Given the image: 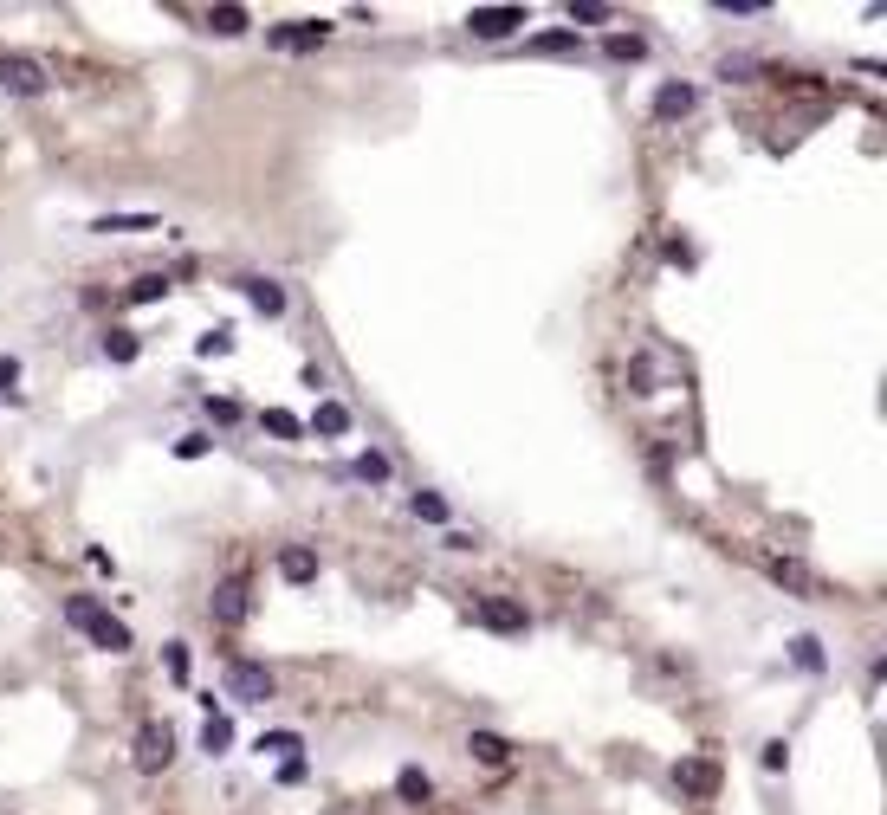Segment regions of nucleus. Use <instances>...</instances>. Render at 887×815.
Here are the masks:
<instances>
[{
  "label": "nucleus",
  "instance_id": "nucleus-1",
  "mask_svg": "<svg viewBox=\"0 0 887 815\" xmlns=\"http://www.w3.org/2000/svg\"><path fill=\"white\" fill-rule=\"evenodd\" d=\"M65 621H72V628L85 634L91 647H104V654H130V647H136L130 628H124L111 609H104L98 596H65Z\"/></svg>",
  "mask_w": 887,
  "mask_h": 815
},
{
  "label": "nucleus",
  "instance_id": "nucleus-2",
  "mask_svg": "<svg viewBox=\"0 0 887 815\" xmlns=\"http://www.w3.org/2000/svg\"><path fill=\"white\" fill-rule=\"evenodd\" d=\"M0 85L13 91V98H46L52 91V72L39 59H26V52H0Z\"/></svg>",
  "mask_w": 887,
  "mask_h": 815
},
{
  "label": "nucleus",
  "instance_id": "nucleus-3",
  "mask_svg": "<svg viewBox=\"0 0 887 815\" xmlns=\"http://www.w3.org/2000/svg\"><path fill=\"white\" fill-rule=\"evenodd\" d=\"M227 699H240V706H266V699H279V680H272L259 660H234V667H227Z\"/></svg>",
  "mask_w": 887,
  "mask_h": 815
},
{
  "label": "nucleus",
  "instance_id": "nucleus-4",
  "mask_svg": "<svg viewBox=\"0 0 887 815\" xmlns=\"http://www.w3.org/2000/svg\"><path fill=\"white\" fill-rule=\"evenodd\" d=\"M169 764H175V731L162 725V718H149V725L136 731V770L156 777V770H169Z\"/></svg>",
  "mask_w": 887,
  "mask_h": 815
},
{
  "label": "nucleus",
  "instance_id": "nucleus-5",
  "mask_svg": "<svg viewBox=\"0 0 887 815\" xmlns=\"http://www.w3.org/2000/svg\"><path fill=\"white\" fill-rule=\"evenodd\" d=\"M473 621H480V628H493V634H525V628H531L525 602H512V596H480V602H473Z\"/></svg>",
  "mask_w": 887,
  "mask_h": 815
},
{
  "label": "nucleus",
  "instance_id": "nucleus-6",
  "mask_svg": "<svg viewBox=\"0 0 887 815\" xmlns=\"http://www.w3.org/2000/svg\"><path fill=\"white\" fill-rule=\"evenodd\" d=\"M518 26H531L525 7H473V13H467V33H473V39H512Z\"/></svg>",
  "mask_w": 887,
  "mask_h": 815
},
{
  "label": "nucleus",
  "instance_id": "nucleus-7",
  "mask_svg": "<svg viewBox=\"0 0 887 815\" xmlns=\"http://www.w3.org/2000/svg\"><path fill=\"white\" fill-rule=\"evenodd\" d=\"M266 39L279 52H318L324 39H331V20H285V26H272Z\"/></svg>",
  "mask_w": 887,
  "mask_h": 815
},
{
  "label": "nucleus",
  "instance_id": "nucleus-8",
  "mask_svg": "<svg viewBox=\"0 0 887 815\" xmlns=\"http://www.w3.org/2000/svg\"><path fill=\"white\" fill-rule=\"evenodd\" d=\"M247 583H240V576H221V583H214V596H208V615L221 621V628H240V621H247Z\"/></svg>",
  "mask_w": 887,
  "mask_h": 815
},
{
  "label": "nucleus",
  "instance_id": "nucleus-9",
  "mask_svg": "<svg viewBox=\"0 0 887 815\" xmlns=\"http://www.w3.org/2000/svg\"><path fill=\"white\" fill-rule=\"evenodd\" d=\"M279 576H285L292 589L318 583V550H311V544H285V550H279Z\"/></svg>",
  "mask_w": 887,
  "mask_h": 815
},
{
  "label": "nucleus",
  "instance_id": "nucleus-10",
  "mask_svg": "<svg viewBox=\"0 0 887 815\" xmlns=\"http://www.w3.org/2000/svg\"><path fill=\"white\" fill-rule=\"evenodd\" d=\"M764 576H771L777 589H790V596H816V576L803 570V563H790V557H764Z\"/></svg>",
  "mask_w": 887,
  "mask_h": 815
},
{
  "label": "nucleus",
  "instance_id": "nucleus-11",
  "mask_svg": "<svg viewBox=\"0 0 887 815\" xmlns=\"http://www.w3.org/2000/svg\"><path fill=\"white\" fill-rule=\"evenodd\" d=\"M674 783L687 796H713L719 790V764H706V757H687V764H674Z\"/></svg>",
  "mask_w": 887,
  "mask_h": 815
},
{
  "label": "nucleus",
  "instance_id": "nucleus-12",
  "mask_svg": "<svg viewBox=\"0 0 887 815\" xmlns=\"http://www.w3.org/2000/svg\"><path fill=\"white\" fill-rule=\"evenodd\" d=\"M525 52H538V59H570V52H583V33H570V26H551V33L525 39Z\"/></svg>",
  "mask_w": 887,
  "mask_h": 815
},
{
  "label": "nucleus",
  "instance_id": "nucleus-13",
  "mask_svg": "<svg viewBox=\"0 0 887 815\" xmlns=\"http://www.w3.org/2000/svg\"><path fill=\"white\" fill-rule=\"evenodd\" d=\"M693 104H700V91H693V85H661V91H654V117H661V123H680Z\"/></svg>",
  "mask_w": 887,
  "mask_h": 815
},
{
  "label": "nucleus",
  "instance_id": "nucleus-14",
  "mask_svg": "<svg viewBox=\"0 0 887 815\" xmlns=\"http://www.w3.org/2000/svg\"><path fill=\"white\" fill-rule=\"evenodd\" d=\"M240 292H247V305L259 317H279L285 311V285H272V279H240Z\"/></svg>",
  "mask_w": 887,
  "mask_h": 815
},
{
  "label": "nucleus",
  "instance_id": "nucleus-15",
  "mask_svg": "<svg viewBox=\"0 0 887 815\" xmlns=\"http://www.w3.org/2000/svg\"><path fill=\"white\" fill-rule=\"evenodd\" d=\"M395 796H402V803H408V809H421V803H428V796H434V783H428V770H415V764H402V770H395Z\"/></svg>",
  "mask_w": 887,
  "mask_h": 815
},
{
  "label": "nucleus",
  "instance_id": "nucleus-16",
  "mask_svg": "<svg viewBox=\"0 0 887 815\" xmlns=\"http://www.w3.org/2000/svg\"><path fill=\"white\" fill-rule=\"evenodd\" d=\"M227 744H234V718H227V712H208V725H201V751L221 757Z\"/></svg>",
  "mask_w": 887,
  "mask_h": 815
},
{
  "label": "nucleus",
  "instance_id": "nucleus-17",
  "mask_svg": "<svg viewBox=\"0 0 887 815\" xmlns=\"http://www.w3.org/2000/svg\"><path fill=\"white\" fill-rule=\"evenodd\" d=\"M467 751L480 757V764H493V770H499V764H506V757H512V744L499 738V731H473V738H467Z\"/></svg>",
  "mask_w": 887,
  "mask_h": 815
},
{
  "label": "nucleus",
  "instance_id": "nucleus-18",
  "mask_svg": "<svg viewBox=\"0 0 887 815\" xmlns=\"http://www.w3.org/2000/svg\"><path fill=\"white\" fill-rule=\"evenodd\" d=\"M344 473H350V479H363V486H382V479H389V453H376V447H370V453H357Z\"/></svg>",
  "mask_w": 887,
  "mask_h": 815
},
{
  "label": "nucleus",
  "instance_id": "nucleus-19",
  "mask_svg": "<svg viewBox=\"0 0 887 815\" xmlns=\"http://www.w3.org/2000/svg\"><path fill=\"white\" fill-rule=\"evenodd\" d=\"M247 7H208V33H221V39H240L247 33Z\"/></svg>",
  "mask_w": 887,
  "mask_h": 815
},
{
  "label": "nucleus",
  "instance_id": "nucleus-20",
  "mask_svg": "<svg viewBox=\"0 0 887 815\" xmlns=\"http://www.w3.org/2000/svg\"><path fill=\"white\" fill-rule=\"evenodd\" d=\"M311 434H350V408L344 402H318V414H311Z\"/></svg>",
  "mask_w": 887,
  "mask_h": 815
},
{
  "label": "nucleus",
  "instance_id": "nucleus-21",
  "mask_svg": "<svg viewBox=\"0 0 887 815\" xmlns=\"http://www.w3.org/2000/svg\"><path fill=\"white\" fill-rule=\"evenodd\" d=\"M790 660H797L803 673H823L829 660H823V641H816V634H797V641H790Z\"/></svg>",
  "mask_w": 887,
  "mask_h": 815
},
{
  "label": "nucleus",
  "instance_id": "nucleus-22",
  "mask_svg": "<svg viewBox=\"0 0 887 815\" xmlns=\"http://www.w3.org/2000/svg\"><path fill=\"white\" fill-rule=\"evenodd\" d=\"M603 52H609V59H622V65H635L641 52H648V39H641V33H609Z\"/></svg>",
  "mask_w": 887,
  "mask_h": 815
},
{
  "label": "nucleus",
  "instance_id": "nucleus-23",
  "mask_svg": "<svg viewBox=\"0 0 887 815\" xmlns=\"http://www.w3.org/2000/svg\"><path fill=\"white\" fill-rule=\"evenodd\" d=\"M408 511H415L421 524H447V518H454V511H447V499H441V492H415V499H408Z\"/></svg>",
  "mask_w": 887,
  "mask_h": 815
},
{
  "label": "nucleus",
  "instance_id": "nucleus-24",
  "mask_svg": "<svg viewBox=\"0 0 887 815\" xmlns=\"http://www.w3.org/2000/svg\"><path fill=\"white\" fill-rule=\"evenodd\" d=\"M104 356H111V363H136V356H143L136 330H111V337H104Z\"/></svg>",
  "mask_w": 887,
  "mask_h": 815
},
{
  "label": "nucleus",
  "instance_id": "nucleus-25",
  "mask_svg": "<svg viewBox=\"0 0 887 815\" xmlns=\"http://www.w3.org/2000/svg\"><path fill=\"white\" fill-rule=\"evenodd\" d=\"M156 298H169V279H162V272H143V279L130 285V305H156Z\"/></svg>",
  "mask_w": 887,
  "mask_h": 815
},
{
  "label": "nucleus",
  "instance_id": "nucleus-26",
  "mask_svg": "<svg viewBox=\"0 0 887 815\" xmlns=\"http://www.w3.org/2000/svg\"><path fill=\"white\" fill-rule=\"evenodd\" d=\"M259 421H266V434H279V440H298V434H305V421H298V414H285V408H266Z\"/></svg>",
  "mask_w": 887,
  "mask_h": 815
},
{
  "label": "nucleus",
  "instance_id": "nucleus-27",
  "mask_svg": "<svg viewBox=\"0 0 887 815\" xmlns=\"http://www.w3.org/2000/svg\"><path fill=\"white\" fill-rule=\"evenodd\" d=\"M603 20H609L603 0H570V33H577V26H603Z\"/></svg>",
  "mask_w": 887,
  "mask_h": 815
},
{
  "label": "nucleus",
  "instance_id": "nucleus-28",
  "mask_svg": "<svg viewBox=\"0 0 887 815\" xmlns=\"http://www.w3.org/2000/svg\"><path fill=\"white\" fill-rule=\"evenodd\" d=\"M130 227H156V214H104L91 233H130Z\"/></svg>",
  "mask_w": 887,
  "mask_h": 815
},
{
  "label": "nucleus",
  "instance_id": "nucleus-29",
  "mask_svg": "<svg viewBox=\"0 0 887 815\" xmlns=\"http://www.w3.org/2000/svg\"><path fill=\"white\" fill-rule=\"evenodd\" d=\"M259 751H272V757H298V731H259Z\"/></svg>",
  "mask_w": 887,
  "mask_h": 815
},
{
  "label": "nucleus",
  "instance_id": "nucleus-30",
  "mask_svg": "<svg viewBox=\"0 0 887 815\" xmlns=\"http://www.w3.org/2000/svg\"><path fill=\"white\" fill-rule=\"evenodd\" d=\"M227 350H234V330H208V337H195V356H227Z\"/></svg>",
  "mask_w": 887,
  "mask_h": 815
},
{
  "label": "nucleus",
  "instance_id": "nucleus-31",
  "mask_svg": "<svg viewBox=\"0 0 887 815\" xmlns=\"http://www.w3.org/2000/svg\"><path fill=\"white\" fill-rule=\"evenodd\" d=\"M162 660H169V680L182 686L188 680V641H169V647H162Z\"/></svg>",
  "mask_w": 887,
  "mask_h": 815
},
{
  "label": "nucleus",
  "instance_id": "nucleus-32",
  "mask_svg": "<svg viewBox=\"0 0 887 815\" xmlns=\"http://www.w3.org/2000/svg\"><path fill=\"white\" fill-rule=\"evenodd\" d=\"M208 447H214L208 434H182V440H175V460H201V453H208Z\"/></svg>",
  "mask_w": 887,
  "mask_h": 815
},
{
  "label": "nucleus",
  "instance_id": "nucleus-33",
  "mask_svg": "<svg viewBox=\"0 0 887 815\" xmlns=\"http://www.w3.org/2000/svg\"><path fill=\"white\" fill-rule=\"evenodd\" d=\"M758 764H764V770H784V764H790V744H784V738H771V744H764V757H758Z\"/></svg>",
  "mask_w": 887,
  "mask_h": 815
},
{
  "label": "nucleus",
  "instance_id": "nucleus-34",
  "mask_svg": "<svg viewBox=\"0 0 887 815\" xmlns=\"http://www.w3.org/2000/svg\"><path fill=\"white\" fill-rule=\"evenodd\" d=\"M13 382H20V363H13V356H0V395H7V402H13Z\"/></svg>",
  "mask_w": 887,
  "mask_h": 815
},
{
  "label": "nucleus",
  "instance_id": "nucleus-35",
  "mask_svg": "<svg viewBox=\"0 0 887 815\" xmlns=\"http://www.w3.org/2000/svg\"><path fill=\"white\" fill-rule=\"evenodd\" d=\"M279 783H305V757H285V764H279Z\"/></svg>",
  "mask_w": 887,
  "mask_h": 815
}]
</instances>
